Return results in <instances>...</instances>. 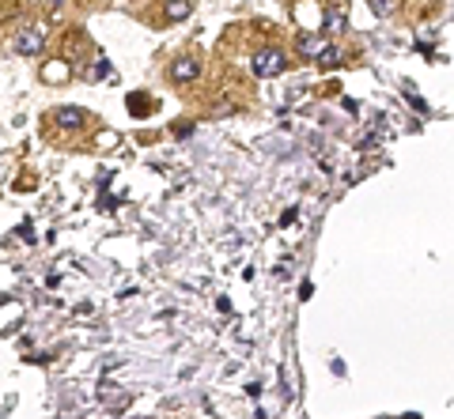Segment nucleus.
Wrapping results in <instances>:
<instances>
[{
	"label": "nucleus",
	"instance_id": "obj_1",
	"mask_svg": "<svg viewBox=\"0 0 454 419\" xmlns=\"http://www.w3.org/2000/svg\"><path fill=\"white\" fill-rule=\"evenodd\" d=\"M250 68H254V76H281L284 68H288V53L276 50V45H269V50H257L254 61H250Z\"/></svg>",
	"mask_w": 454,
	"mask_h": 419
},
{
	"label": "nucleus",
	"instance_id": "obj_7",
	"mask_svg": "<svg viewBox=\"0 0 454 419\" xmlns=\"http://www.w3.org/2000/svg\"><path fill=\"white\" fill-rule=\"evenodd\" d=\"M341 61H345V53H341L337 45H326V50L318 53V64H322V68H337Z\"/></svg>",
	"mask_w": 454,
	"mask_h": 419
},
{
	"label": "nucleus",
	"instance_id": "obj_9",
	"mask_svg": "<svg viewBox=\"0 0 454 419\" xmlns=\"http://www.w3.org/2000/svg\"><path fill=\"white\" fill-rule=\"evenodd\" d=\"M326 31H345V20H341V12H326Z\"/></svg>",
	"mask_w": 454,
	"mask_h": 419
},
{
	"label": "nucleus",
	"instance_id": "obj_8",
	"mask_svg": "<svg viewBox=\"0 0 454 419\" xmlns=\"http://www.w3.org/2000/svg\"><path fill=\"white\" fill-rule=\"evenodd\" d=\"M371 12L375 15H394L397 12V0H371Z\"/></svg>",
	"mask_w": 454,
	"mask_h": 419
},
{
	"label": "nucleus",
	"instance_id": "obj_6",
	"mask_svg": "<svg viewBox=\"0 0 454 419\" xmlns=\"http://www.w3.org/2000/svg\"><path fill=\"white\" fill-rule=\"evenodd\" d=\"M193 15V0H166V23H182Z\"/></svg>",
	"mask_w": 454,
	"mask_h": 419
},
{
	"label": "nucleus",
	"instance_id": "obj_5",
	"mask_svg": "<svg viewBox=\"0 0 454 419\" xmlns=\"http://www.w3.org/2000/svg\"><path fill=\"white\" fill-rule=\"evenodd\" d=\"M322 50H326L322 34H299V38H295V53H299V57H307V61H318Z\"/></svg>",
	"mask_w": 454,
	"mask_h": 419
},
{
	"label": "nucleus",
	"instance_id": "obj_4",
	"mask_svg": "<svg viewBox=\"0 0 454 419\" xmlns=\"http://www.w3.org/2000/svg\"><path fill=\"white\" fill-rule=\"evenodd\" d=\"M53 121H57V128H83L87 114H83L80 106H57L53 110Z\"/></svg>",
	"mask_w": 454,
	"mask_h": 419
},
{
	"label": "nucleus",
	"instance_id": "obj_2",
	"mask_svg": "<svg viewBox=\"0 0 454 419\" xmlns=\"http://www.w3.org/2000/svg\"><path fill=\"white\" fill-rule=\"evenodd\" d=\"M42 50H45V34L38 27H23V31L15 34V53H20V57H38Z\"/></svg>",
	"mask_w": 454,
	"mask_h": 419
},
{
	"label": "nucleus",
	"instance_id": "obj_3",
	"mask_svg": "<svg viewBox=\"0 0 454 419\" xmlns=\"http://www.w3.org/2000/svg\"><path fill=\"white\" fill-rule=\"evenodd\" d=\"M201 76V61L197 57H174V64H171V83H193Z\"/></svg>",
	"mask_w": 454,
	"mask_h": 419
}]
</instances>
